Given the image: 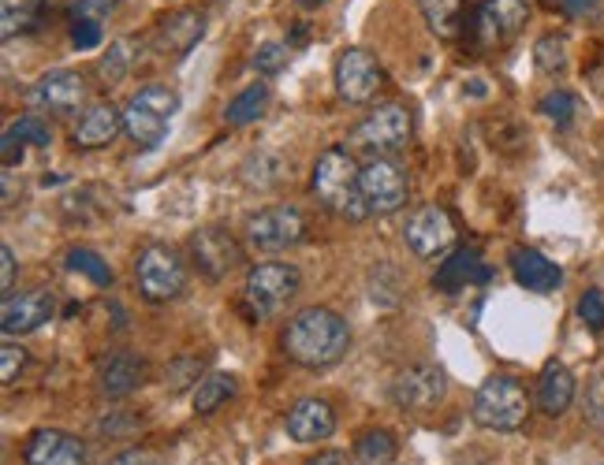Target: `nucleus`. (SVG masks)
Wrapping results in <instances>:
<instances>
[{
    "mask_svg": "<svg viewBox=\"0 0 604 465\" xmlns=\"http://www.w3.org/2000/svg\"><path fill=\"white\" fill-rule=\"evenodd\" d=\"M284 354L303 369H329V365L344 361L351 346V327L340 313L324 306H310L287 321L284 335Z\"/></svg>",
    "mask_w": 604,
    "mask_h": 465,
    "instance_id": "nucleus-1",
    "label": "nucleus"
},
{
    "mask_svg": "<svg viewBox=\"0 0 604 465\" xmlns=\"http://www.w3.org/2000/svg\"><path fill=\"white\" fill-rule=\"evenodd\" d=\"M313 198L329 208V213L344 216V220H366L369 208L363 198V168L355 164V157L344 145H329L318 160H313V176H310Z\"/></svg>",
    "mask_w": 604,
    "mask_h": 465,
    "instance_id": "nucleus-2",
    "label": "nucleus"
},
{
    "mask_svg": "<svg viewBox=\"0 0 604 465\" xmlns=\"http://www.w3.org/2000/svg\"><path fill=\"white\" fill-rule=\"evenodd\" d=\"M299 287H303V276L295 264H284V261L254 264L247 272V284H242L239 309L247 313V321H269V317H276L281 309L292 306Z\"/></svg>",
    "mask_w": 604,
    "mask_h": 465,
    "instance_id": "nucleus-3",
    "label": "nucleus"
},
{
    "mask_svg": "<svg viewBox=\"0 0 604 465\" xmlns=\"http://www.w3.org/2000/svg\"><path fill=\"white\" fill-rule=\"evenodd\" d=\"M179 108V94L168 86H142L139 94L131 97L128 108H123V134L139 145V150H157L168 134V123H173Z\"/></svg>",
    "mask_w": 604,
    "mask_h": 465,
    "instance_id": "nucleus-4",
    "label": "nucleus"
},
{
    "mask_svg": "<svg viewBox=\"0 0 604 465\" xmlns=\"http://www.w3.org/2000/svg\"><path fill=\"white\" fill-rule=\"evenodd\" d=\"M471 417L489 432H519L530 417V398L526 388L511 377H489L474 391Z\"/></svg>",
    "mask_w": 604,
    "mask_h": 465,
    "instance_id": "nucleus-5",
    "label": "nucleus"
},
{
    "mask_svg": "<svg viewBox=\"0 0 604 465\" xmlns=\"http://www.w3.org/2000/svg\"><path fill=\"white\" fill-rule=\"evenodd\" d=\"M134 284H139V295L146 302H173L187 290V269L179 261L176 250L161 242H150L139 250V261H134Z\"/></svg>",
    "mask_w": 604,
    "mask_h": 465,
    "instance_id": "nucleus-6",
    "label": "nucleus"
},
{
    "mask_svg": "<svg viewBox=\"0 0 604 465\" xmlns=\"http://www.w3.org/2000/svg\"><path fill=\"white\" fill-rule=\"evenodd\" d=\"M414 134V120L403 105H377L366 120L355 123L351 131V145L369 153V157H389V153L403 150Z\"/></svg>",
    "mask_w": 604,
    "mask_h": 465,
    "instance_id": "nucleus-7",
    "label": "nucleus"
},
{
    "mask_svg": "<svg viewBox=\"0 0 604 465\" xmlns=\"http://www.w3.org/2000/svg\"><path fill=\"white\" fill-rule=\"evenodd\" d=\"M411 179L407 168L392 157H369L363 164V198L369 216H389L395 208L407 205Z\"/></svg>",
    "mask_w": 604,
    "mask_h": 465,
    "instance_id": "nucleus-8",
    "label": "nucleus"
},
{
    "mask_svg": "<svg viewBox=\"0 0 604 465\" xmlns=\"http://www.w3.org/2000/svg\"><path fill=\"white\" fill-rule=\"evenodd\" d=\"M306 216L295 205H269L247 220V246L258 253H281L303 242Z\"/></svg>",
    "mask_w": 604,
    "mask_h": 465,
    "instance_id": "nucleus-9",
    "label": "nucleus"
},
{
    "mask_svg": "<svg viewBox=\"0 0 604 465\" xmlns=\"http://www.w3.org/2000/svg\"><path fill=\"white\" fill-rule=\"evenodd\" d=\"M332 79H336V94L344 97L347 105H369L377 97V90H381L384 71H381V63L374 60V52L344 49L336 57Z\"/></svg>",
    "mask_w": 604,
    "mask_h": 465,
    "instance_id": "nucleus-10",
    "label": "nucleus"
},
{
    "mask_svg": "<svg viewBox=\"0 0 604 465\" xmlns=\"http://www.w3.org/2000/svg\"><path fill=\"white\" fill-rule=\"evenodd\" d=\"M448 395V377L437 365H411L392 380V403L407 414H426L437 409Z\"/></svg>",
    "mask_w": 604,
    "mask_h": 465,
    "instance_id": "nucleus-11",
    "label": "nucleus"
},
{
    "mask_svg": "<svg viewBox=\"0 0 604 465\" xmlns=\"http://www.w3.org/2000/svg\"><path fill=\"white\" fill-rule=\"evenodd\" d=\"M403 242L411 246L414 258H440L455 242V224L448 216V208L440 205L414 208L407 216V227H403Z\"/></svg>",
    "mask_w": 604,
    "mask_h": 465,
    "instance_id": "nucleus-12",
    "label": "nucleus"
},
{
    "mask_svg": "<svg viewBox=\"0 0 604 465\" xmlns=\"http://www.w3.org/2000/svg\"><path fill=\"white\" fill-rule=\"evenodd\" d=\"M526 23V0H482L471 20V34L482 49L511 41Z\"/></svg>",
    "mask_w": 604,
    "mask_h": 465,
    "instance_id": "nucleus-13",
    "label": "nucleus"
},
{
    "mask_svg": "<svg viewBox=\"0 0 604 465\" xmlns=\"http://www.w3.org/2000/svg\"><path fill=\"white\" fill-rule=\"evenodd\" d=\"M86 79L79 71H45V75L26 90V102L31 108H45V112H57V116H68L75 112L79 105L86 102Z\"/></svg>",
    "mask_w": 604,
    "mask_h": 465,
    "instance_id": "nucleus-14",
    "label": "nucleus"
},
{
    "mask_svg": "<svg viewBox=\"0 0 604 465\" xmlns=\"http://www.w3.org/2000/svg\"><path fill=\"white\" fill-rule=\"evenodd\" d=\"M191 258L210 279H224L232 269H239L242 250L224 227H202L191 235Z\"/></svg>",
    "mask_w": 604,
    "mask_h": 465,
    "instance_id": "nucleus-15",
    "label": "nucleus"
},
{
    "mask_svg": "<svg viewBox=\"0 0 604 465\" xmlns=\"http://www.w3.org/2000/svg\"><path fill=\"white\" fill-rule=\"evenodd\" d=\"M57 313V298L49 290H26V295H8L4 309H0V327L4 335H31L42 324L52 321Z\"/></svg>",
    "mask_w": 604,
    "mask_h": 465,
    "instance_id": "nucleus-16",
    "label": "nucleus"
},
{
    "mask_svg": "<svg viewBox=\"0 0 604 465\" xmlns=\"http://www.w3.org/2000/svg\"><path fill=\"white\" fill-rule=\"evenodd\" d=\"M26 465H86V446L79 436L60 428H38L23 446Z\"/></svg>",
    "mask_w": 604,
    "mask_h": 465,
    "instance_id": "nucleus-17",
    "label": "nucleus"
},
{
    "mask_svg": "<svg viewBox=\"0 0 604 465\" xmlns=\"http://www.w3.org/2000/svg\"><path fill=\"white\" fill-rule=\"evenodd\" d=\"M123 131V112L108 102L90 105L83 116H79L75 131H71V142L75 150H105V145L116 142V134Z\"/></svg>",
    "mask_w": 604,
    "mask_h": 465,
    "instance_id": "nucleus-18",
    "label": "nucleus"
},
{
    "mask_svg": "<svg viewBox=\"0 0 604 465\" xmlns=\"http://www.w3.org/2000/svg\"><path fill=\"white\" fill-rule=\"evenodd\" d=\"M511 276H516L519 287L534 290V295H553L564 284V269L556 261H548L541 250H530V246H519L511 253Z\"/></svg>",
    "mask_w": 604,
    "mask_h": 465,
    "instance_id": "nucleus-19",
    "label": "nucleus"
},
{
    "mask_svg": "<svg viewBox=\"0 0 604 465\" xmlns=\"http://www.w3.org/2000/svg\"><path fill=\"white\" fill-rule=\"evenodd\" d=\"M332 428H336V414L324 398H299L287 409V436L295 443H321L332 436Z\"/></svg>",
    "mask_w": 604,
    "mask_h": 465,
    "instance_id": "nucleus-20",
    "label": "nucleus"
},
{
    "mask_svg": "<svg viewBox=\"0 0 604 465\" xmlns=\"http://www.w3.org/2000/svg\"><path fill=\"white\" fill-rule=\"evenodd\" d=\"M142 372H146V361L128 350H116L97 365V388L105 398H123L142 384Z\"/></svg>",
    "mask_w": 604,
    "mask_h": 465,
    "instance_id": "nucleus-21",
    "label": "nucleus"
},
{
    "mask_svg": "<svg viewBox=\"0 0 604 465\" xmlns=\"http://www.w3.org/2000/svg\"><path fill=\"white\" fill-rule=\"evenodd\" d=\"M52 131L42 116H20L0 139V157H4V168H15V160H23V153L31 150H49Z\"/></svg>",
    "mask_w": 604,
    "mask_h": 465,
    "instance_id": "nucleus-22",
    "label": "nucleus"
},
{
    "mask_svg": "<svg viewBox=\"0 0 604 465\" xmlns=\"http://www.w3.org/2000/svg\"><path fill=\"white\" fill-rule=\"evenodd\" d=\"M489 279V269L477 258V250H455L452 258H445V264L437 269V290H445V295H455V290L471 287V284H485Z\"/></svg>",
    "mask_w": 604,
    "mask_h": 465,
    "instance_id": "nucleus-23",
    "label": "nucleus"
},
{
    "mask_svg": "<svg viewBox=\"0 0 604 465\" xmlns=\"http://www.w3.org/2000/svg\"><path fill=\"white\" fill-rule=\"evenodd\" d=\"M575 403V377L564 361H548L545 372L537 380V406L545 409L548 417L567 414V406Z\"/></svg>",
    "mask_w": 604,
    "mask_h": 465,
    "instance_id": "nucleus-24",
    "label": "nucleus"
},
{
    "mask_svg": "<svg viewBox=\"0 0 604 465\" xmlns=\"http://www.w3.org/2000/svg\"><path fill=\"white\" fill-rule=\"evenodd\" d=\"M205 34V20L198 12H173L161 20V31H157V41L165 52L173 57H187Z\"/></svg>",
    "mask_w": 604,
    "mask_h": 465,
    "instance_id": "nucleus-25",
    "label": "nucleus"
},
{
    "mask_svg": "<svg viewBox=\"0 0 604 465\" xmlns=\"http://www.w3.org/2000/svg\"><path fill=\"white\" fill-rule=\"evenodd\" d=\"M429 31L445 41H455L463 34V0H422Z\"/></svg>",
    "mask_w": 604,
    "mask_h": 465,
    "instance_id": "nucleus-26",
    "label": "nucleus"
},
{
    "mask_svg": "<svg viewBox=\"0 0 604 465\" xmlns=\"http://www.w3.org/2000/svg\"><path fill=\"white\" fill-rule=\"evenodd\" d=\"M42 8L45 0H0V34L12 41L26 31H34L42 20Z\"/></svg>",
    "mask_w": 604,
    "mask_h": 465,
    "instance_id": "nucleus-27",
    "label": "nucleus"
},
{
    "mask_svg": "<svg viewBox=\"0 0 604 465\" xmlns=\"http://www.w3.org/2000/svg\"><path fill=\"white\" fill-rule=\"evenodd\" d=\"M236 395V377L232 372H205L194 384V414H216L228 398Z\"/></svg>",
    "mask_w": 604,
    "mask_h": 465,
    "instance_id": "nucleus-28",
    "label": "nucleus"
},
{
    "mask_svg": "<svg viewBox=\"0 0 604 465\" xmlns=\"http://www.w3.org/2000/svg\"><path fill=\"white\" fill-rule=\"evenodd\" d=\"M265 105H269V86L265 82H250L247 90H239V94L228 102V108H224V120H228V127H247V123L261 120Z\"/></svg>",
    "mask_w": 604,
    "mask_h": 465,
    "instance_id": "nucleus-29",
    "label": "nucleus"
},
{
    "mask_svg": "<svg viewBox=\"0 0 604 465\" xmlns=\"http://www.w3.org/2000/svg\"><path fill=\"white\" fill-rule=\"evenodd\" d=\"M395 454H400L395 436L384 432V428H374V432H366L363 440L355 443V458L363 465H392Z\"/></svg>",
    "mask_w": 604,
    "mask_h": 465,
    "instance_id": "nucleus-30",
    "label": "nucleus"
},
{
    "mask_svg": "<svg viewBox=\"0 0 604 465\" xmlns=\"http://www.w3.org/2000/svg\"><path fill=\"white\" fill-rule=\"evenodd\" d=\"M239 176L247 187H258V190H269L276 179L284 176V160L276 153H258V157H247L239 168Z\"/></svg>",
    "mask_w": 604,
    "mask_h": 465,
    "instance_id": "nucleus-31",
    "label": "nucleus"
},
{
    "mask_svg": "<svg viewBox=\"0 0 604 465\" xmlns=\"http://www.w3.org/2000/svg\"><path fill=\"white\" fill-rule=\"evenodd\" d=\"M68 269L79 272V276H86L94 287H112V269H108V261L94 250H71Z\"/></svg>",
    "mask_w": 604,
    "mask_h": 465,
    "instance_id": "nucleus-32",
    "label": "nucleus"
},
{
    "mask_svg": "<svg viewBox=\"0 0 604 465\" xmlns=\"http://www.w3.org/2000/svg\"><path fill=\"white\" fill-rule=\"evenodd\" d=\"M534 63L537 71H545V75H560L567 68V41L560 34H545L537 45H534Z\"/></svg>",
    "mask_w": 604,
    "mask_h": 465,
    "instance_id": "nucleus-33",
    "label": "nucleus"
},
{
    "mask_svg": "<svg viewBox=\"0 0 604 465\" xmlns=\"http://www.w3.org/2000/svg\"><path fill=\"white\" fill-rule=\"evenodd\" d=\"M537 108H541V116H545V120H553L556 127H567L575 120V112H579V97L567 94V90H553V94L541 97Z\"/></svg>",
    "mask_w": 604,
    "mask_h": 465,
    "instance_id": "nucleus-34",
    "label": "nucleus"
},
{
    "mask_svg": "<svg viewBox=\"0 0 604 465\" xmlns=\"http://www.w3.org/2000/svg\"><path fill=\"white\" fill-rule=\"evenodd\" d=\"M128 63H131V52H128V41H112L105 49V57L97 60V71H102L105 82H120L128 75Z\"/></svg>",
    "mask_w": 604,
    "mask_h": 465,
    "instance_id": "nucleus-35",
    "label": "nucleus"
},
{
    "mask_svg": "<svg viewBox=\"0 0 604 465\" xmlns=\"http://www.w3.org/2000/svg\"><path fill=\"white\" fill-rule=\"evenodd\" d=\"M250 63H254V71H261V75H276V71H284V63H287V45L261 41L254 49V57H250Z\"/></svg>",
    "mask_w": 604,
    "mask_h": 465,
    "instance_id": "nucleus-36",
    "label": "nucleus"
},
{
    "mask_svg": "<svg viewBox=\"0 0 604 465\" xmlns=\"http://www.w3.org/2000/svg\"><path fill=\"white\" fill-rule=\"evenodd\" d=\"M71 41H75V49H97L102 45V20L71 12Z\"/></svg>",
    "mask_w": 604,
    "mask_h": 465,
    "instance_id": "nucleus-37",
    "label": "nucleus"
},
{
    "mask_svg": "<svg viewBox=\"0 0 604 465\" xmlns=\"http://www.w3.org/2000/svg\"><path fill=\"white\" fill-rule=\"evenodd\" d=\"M198 372H202V361H198V358H179V361H173V365L165 369V388H168V391L191 388L194 380H198Z\"/></svg>",
    "mask_w": 604,
    "mask_h": 465,
    "instance_id": "nucleus-38",
    "label": "nucleus"
},
{
    "mask_svg": "<svg viewBox=\"0 0 604 465\" xmlns=\"http://www.w3.org/2000/svg\"><path fill=\"white\" fill-rule=\"evenodd\" d=\"M579 317L585 327H593V332H604V295L601 290H585L579 298Z\"/></svg>",
    "mask_w": 604,
    "mask_h": 465,
    "instance_id": "nucleus-39",
    "label": "nucleus"
},
{
    "mask_svg": "<svg viewBox=\"0 0 604 465\" xmlns=\"http://www.w3.org/2000/svg\"><path fill=\"white\" fill-rule=\"evenodd\" d=\"M23 365H26V350H23V346H15V343L0 346V380H4V384H12V380L20 377Z\"/></svg>",
    "mask_w": 604,
    "mask_h": 465,
    "instance_id": "nucleus-40",
    "label": "nucleus"
},
{
    "mask_svg": "<svg viewBox=\"0 0 604 465\" xmlns=\"http://www.w3.org/2000/svg\"><path fill=\"white\" fill-rule=\"evenodd\" d=\"M585 417L604 428V377H593L590 388H585Z\"/></svg>",
    "mask_w": 604,
    "mask_h": 465,
    "instance_id": "nucleus-41",
    "label": "nucleus"
},
{
    "mask_svg": "<svg viewBox=\"0 0 604 465\" xmlns=\"http://www.w3.org/2000/svg\"><path fill=\"white\" fill-rule=\"evenodd\" d=\"M108 465H165V458L157 451H146V446H131V451L116 454Z\"/></svg>",
    "mask_w": 604,
    "mask_h": 465,
    "instance_id": "nucleus-42",
    "label": "nucleus"
},
{
    "mask_svg": "<svg viewBox=\"0 0 604 465\" xmlns=\"http://www.w3.org/2000/svg\"><path fill=\"white\" fill-rule=\"evenodd\" d=\"M15 287V253L12 246H0V290H4V298L12 295Z\"/></svg>",
    "mask_w": 604,
    "mask_h": 465,
    "instance_id": "nucleus-43",
    "label": "nucleus"
},
{
    "mask_svg": "<svg viewBox=\"0 0 604 465\" xmlns=\"http://www.w3.org/2000/svg\"><path fill=\"white\" fill-rule=\"evenodd\" d=\"M601 8V0H560V12L571 15V20H585Z\"/></svg>",
    "mask_w": 604,
    "mask_h": 465,
    "instance_id": "nucleus-44",
    "label": "nucleus"
},
{
    "mask_svg": "<svg viewBox=\"0 0 604 465\" xmlns=\"http://www.w3.org/2000/svg\"><path fill=\"white\" fill-rule=\"evenodd\" d=\"M116 4H120V0H79L75 12L79 15H90V20H102V15L112 12Z\"/></svg>",
    "mask_w": 604,
    "mask_h": 465,
    "instance_id": "nucleus-45",
    "label": "nucleus"
},
{
    "mask_svg": "<svg viewBox=\"0 0 604 465\" xmlns=\"http://www.w3.org/2000/svg\"><path fill=\"white\" fill-rule=\"evenodd\" d=\"M306 465H355V462H351L347 451H321V454H313Z\"/></svg>",
    "mask_w": 604,
    "mask_h": 465,
    "instance_id": "nucleus-46",
    "label": "nucleus"
},
{
    "mask_svg": "<svg viewBox=\"0 0 604 465\" xmlns=\"http://www.w3.org/2000/svg\"><path fill=\"white\" fill-rule=\"evenodd\" d=\"M299 8H306V12H313V8H321V4H329V0H295Z\"/></svg>",
    "mask_w": 604,
    "mask_h": 465,
    "instance_id": "nucleus-47",
    "label": "nucleus"
}]
</instances>
